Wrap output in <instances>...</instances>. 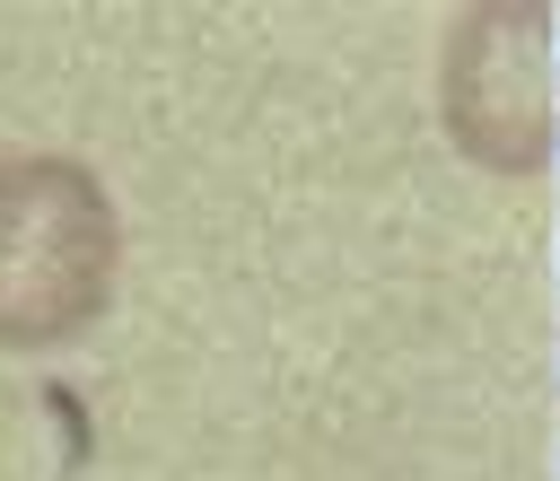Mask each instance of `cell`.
<instances>
[{
  "instance_id": "2",
  "label": "cell",
  "mask_w": 560,
  "mask_h": 481,
  "mask_svg": "<svg viewBox=\"0 0 560 481\" xmlns=\"http://www.w3.org/2000/svg\"><path fill=\"white\" fill-rule=\"evenodd\" d=\"M438 114L472 166L542 175L551 166V9L542 0L464 9L438 52Z\"/></svg>"
},
{
  "instance_id": "1",
  "label": "cell",
  "mask_w": 560,
  "mask_h": 481,
  "mask_svg": "<svg viewBox=\"0 0 560 481\" xmlns=\"http://www.w3.org/2000/svg\"><path fill=\"white\" fill-rule=\"evenodd\" d=\"M122 280V219L96 166L61 149L0 157V350L88 341Z\"/></svg>"
}]
</instances>
